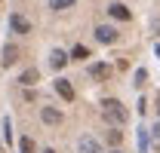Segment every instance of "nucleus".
Instances as JSON below:
<instances>
[{"label":"nucleus","instance_id":"nucleus-2","mask_svg":"<svg viewBox=\"0 0 160 153\" xmlns=\"http://www.w3.org/2000/svg\"><path fill=\"white\" fill-rule=\"evenodd\" d=\"M40 119H43L46 126H59V123H62V110H56V107H43V110H40Z\"/></svg>","mask_w":160,"mask_h":153},{"label":"nucleus","instance_id":"nucleus-11","mask_svg":"<svg viewBox=\"0 0 160 153\" xmlns=\"http://www.w3.org/2000/svg\"><path fill=\"white\" fill-rule=\"evenodd\" d=\"M22 83H25V86H34V83H37V67H28V71L22 74Z\"/></svg>","mask_w":160,"mask_h":153},{"label":"nucleus","instance_id":"nucleus-5","mask_svg":"<svg viewBox=\"0 0 160 153\" xmlns=\"http://www.w3.org/2000/svg\"><path fill=\"white\" fill-rule=\"evenodd\" d=\"M108 12H111L117 21H129V19H132V12H129L123 3H111V6H108Z\"/></svg>","mask_w":160,"mask_h":153},{"label":"nucleus","instance_id":"nucleus-9","mask_svg":"<svg viewBox=\"0 0 160 153\" xmlns=\"http://www.w3.org/2000/svg\"><path fill=\"white\" fill-rule=\"evenodd\" d=\"M0 61H3V67L16 64V61H19V49H16V46H3V58H0Z\"/></svg>","mask_w":160,"mask_h":153},{"label":"nucleus","instance_id":"nucleus-18","mask_svg":"<svg viewBox=\"0 0 160 153\" xmlns=\"http://www.w3.org/2000/svg\"><path fill=\"white\" fill-rule=\"evenodd\" d=\"M22 153H34V141H31V138L22 141Z\"/></svg>","mask_w":160,"mask_h":153},{"label":"nucleus","instance_id":"nucleus-14","mask_svg":"<svg viewBox=\"0 0 160 153\" xmlns=\"http://www.w3.org/2000/svg\"><path fill=\"white\" fill-rule=\"evenodd\" d=\"M151 147H154V150H160V126H154V129H151Z\"/></svg>","mask_w":160,"mask_h":153},{"label":"nucleus","instance_id":"nucleus-19","mask_svg":"<svg viewBox=\"0 0 160 153\" xmlns=\"http://www.w3.org/2000/svg\"><path fill=\"white\" fill-rule=\"evenodd\" d=\"M3 138H6V141L12 138V126H9V119H3Z\"/></svg>","mask_w":160,"mask_h":153},{"label":"nucleus","instance_id":"nucleus-6","mask_svg":"<svg viewBox=\"0 0 160 153\" xmlns=\"http://www.w3.org/2000/svg\"><path fill=\"white\" fill-rule=\"evenodd\" d=\"M9 25H12L19 34H31V25H28V19H22L19 12H12V16H9Z\"/></svg>","mask_w":160,"mask_h":153},{"label":"nucleus","instance_id":"nucleus-12","mask_svg":"<svg viewBox=\"0 0 160 153\" xmlns=\"http://www.w3.org/2000/svg\"><path fill=\"white\" fill-rule=\"evenodd\" d=\"M148 132H151V129H139V153L148 150Z\"/></svg>","mask_w":160,"mask_h":153},{"label":"nucleus","instance_id":"nucleus-22","mask_svg":"<svg viewBox=\"0 0 160 153\" xmlns=\"http://www.w3.org/2000/svg\"><path fill=\"white\" fill-rule=\"evenodd\" d=\"M43 153H56V150H43Z\"/></svg>","mask_w":160,"mask_h":153},{"label":"nucleus","instance_id":"nucleus-16","mask_svg":"<svg viewBox=\"0 0 160 153\" xmlns=\"http://www.w3.org/2000/svg\"><path fill=\"white\" fill-rule=\"evenodd\" d=\"M145 80H148V71L139 67V71H136V86H145Z\"/></svg>","mask_w":160,"mask_h":153},{"label":"nucleus","instance_id":"nucleus-1","mask_svg":"<svg viewBox=\"0 0 160 153\" xmlns=\"http://www.w3.org/2000/svg\"><path fill=\"white\" fill-rule=\"evenodd\" d=\"M102 114H105V119H111V123H117V126L129 119V114H126V107L120 104L117 98H105V101H102Z\"/></svg>","mask_w":160,"mask_h":153},{"label":"nucleus","instance_id":"nucleus-20","mask_svg":"<svg viewBox=\"0 0 160 153\" xmlns=\"http://www.w3.org/2000/svg\"><path fill=\"white\" fill-rule=\"evenodd\" d=\"M157 114H160V95H157Z\"/></svg>","mask_w":160,"mask_h":153},{"label":"nucleus","instance_id":"nucleus-4","mask_svg":"<svg viewBox=\"0 0 160 153\" xmlns=\"http://www.w3.org/2000/svg\"><path fill=\"white\" fill-rule=\"evenodd\" d=\"M77 153H102V147H99L96 138H80L77 141Z\"/></svg>","mask_w":160,"mask_h":153},{"label":"nucleus","instance_id":"nucleus-3","mask_svg":"<svg viewBox=\"0 0 160 153\" xmlns=\"http://www.w3.org/2000/svg\"><path fill=\"white\" fill-rule=\"evenodd\" d=\"M96 40H99V43H114V40H117V31L108 28V25H99V28H96Z\"/></svg>","mask_w":160,"mask_h":153},{"label":"nucleus","instance_id":"nucleus-10","mask_svg":"<svg viewBox=\"0 0 160 153\" xmlns=\"http://www.w3.org/2000/svg\"><path fill=\"white\" fill-rule=\"evenodd\" d=\"M89 74L96 76V80H108V76H111V67H108V64H92Z\"/></svg>","mask_w":160,"mask_h":153},{"label":"nucleus","instance_id":"nucleus-21","mask_svg":"<svg viewBox=\"0 0 160 153\" xmlns=\"http://www.w3.org/2000/svg\"><path fill=\"white\" fill-rule=\"evenodd\" d=\"M108 153H123V150H108Z\"/></svg>","mask_w":160,"mask_h":153},{"label":"nucleus","instance_id":"nucleus-7","mask_svg":"<svg viewBox=\"0 0 160 153\" xmlns=\"http://www.w3.org/2000/svg\"><path fill=\"white\" fill-rule=\"evenodd\" d=\"M56 92H59L65 101H74V89H71V83H68V80H56Z\"/></svg>","mask_w":160,"mask_h":153},{"label":"nucleus","instance_id":"nucleus-8","mask_svg":"<svg viewBox=\"0 0 160 153\" xmlns=\"http://www.w3.org/2000/svg\"><path fill=\"white\" fill-rule=\"evenodd\" d=\"M68 61H71V58L65 55V52H62V49H52V52H49V64H52V67H56V71H59V67H65V64H68Z\"/></svg>","mask_w":160,"mask_h":153},{"label":"nucleus","instance_id":"nucleus-15","mask_svg":"<svg viewBox=\"0 0 160 153\" xmlns=\"http://www.w3.org/2000/svg\"><path fill=\"white\" fill-rule=\"evenodd\" d=\"M49 6L52 9H68V6H74V0H49Z\"/></svg>","mask_w":160,"mask_h":153},{"label":"nucleus","instance_id":"nucleus-17","mask_svg":"<svg viewBox=\"0 0 160 153\" xmlns=\"http://www.w3.org/2000/svg\"><path fill=\"white\" fill-rule=\"evenodd\" d=\"M108 144H120V132L117 129H108Z\"/></svg>","mask_w":160,"mask_h":153},{"label":"nucleus","instance_id":"nucleus-13","mask_svg":"<svg viewBox=\"0 0 160 153\" xmlns=\"http://www.w3.org/2000/svg\"><path fill=\"white\" fill-rule=\"evenodd\" d=\"M71 58H80V61H83V58H89V49H86V46L80 43V46H74V52H71Z\"/></svg>","mask_w":160,"mask_h":153}]
</instances>
